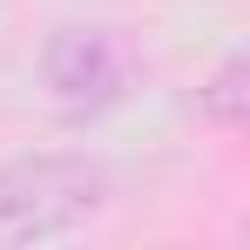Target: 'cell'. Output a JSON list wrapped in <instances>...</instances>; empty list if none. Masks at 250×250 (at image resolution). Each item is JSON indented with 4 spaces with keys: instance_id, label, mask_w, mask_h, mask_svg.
<instances>
[{
    "instance_id": "1",
    "label": "cell",
    "mask_w": 250,
    "mask_h": 250,
    "mask_svg": "<svg viewBox=\"0 0 250 250\" xmlns=\"http://www.w3.org/2000/svg\"><path fill=\"white\" fill-rule=\"evenodd\" d=\"M108 203V176L88 156H27L0 169V250L47 244L95 223Z\"/></svg>"
},
{
    "instance_id": "2",
    "label": "cell",
    "mask_w": 250,
    "mask_h": 250,
    "mask_svg": "<svg viewBox=\"0 0 250 250\" xmlns=\"http://www.w3.org/2000/svg\"><path fill=\"white\" fill-rule=\"evenodd\" d=\"M41 75L54 88V102L61 108H108V102H122L128 88V47L115 27H54V41L41 54Z\"/></svg>"
},
{
    "instance_id": "3",
    "label": "cell",
    "mask_w": 250,
    "mask_h": 250,
    "mask_svg": "<svg viewBox=\"0 0 250 250\" xmlns=\"http://www.w3.org/2000/svg\"><path fill=\"white\" fill-rule=\"evenodd\" d=\"M203 115L223 122V128H244L250 122V61H244V54L216 68V82L203 88Z\"/></svg>"
}]
</instances>
